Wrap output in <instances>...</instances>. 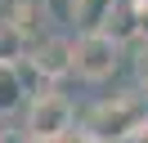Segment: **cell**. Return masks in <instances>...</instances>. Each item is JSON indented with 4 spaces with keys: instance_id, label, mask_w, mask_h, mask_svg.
Returning a JSON list of instances; mask_svg holds the SVG:
<instances>
[{
    "instance_id": "1",
    "label": "cell",
    "mask_w": 148,
    "mask_h": 143,
    "mask_svg": "<svg viewBox=\"0 0 148 143\" xmlns=\"http://www.w3.org/2000/svg\"><path fill=\"white\" fill-rule=\"evenodd\" d=\"M144 130H148V98H139V94L103 98V103L85 116V139H94V143L126 139V134H144Z\"/></svg>"
},
{
    "instance_id": "2",
    "label": "cell",
    "mask_w": 148,
    "mask_h": 143,
    "mask_svg": "<svg viewBox=\"0 0 148 143\" xmlns=\"http://www.w3.org/2000/svg\"><path fill=\"white\" fill-rule=\"evenodd\" d=\"M72 125H76V107H72L67 94L40 89V94L27 98V125H23L27 139H58L63 143L67 134H72Z\"/></svg>"
},
{
    "instance_id": "3",
    "label": "cell",
    "mask_w": 148,
    "mask_h": 143,
    "mask_svg": "<svg viewBox=\"0 0 148 143\" xmlns=\"http://www.w3.org/2000/svg\"><path fill=\"white\" fill-rule=\"evenodd\" d=\"M121 67V45L112 40L108 31H90V36H76L72 40V72L90 85H103L112 80Z\"/></svg>"
},
{
    "instance_id": "4",
    "label": "cell",
    "mask_w": 148,
    "mask_h": 143,
    "mask_svg": "<svg viewBox=\"0 0 148 143\" xmlns=\"http://www.w3.org/2000/svg\"><path fill=\"white\" fill-rule=\"evenodd\" d=\"M27 63H32V72H36L40 80H63L67 72H72V40H67V36H40V40L32 45Z\"/></svg>"
},
{
    "instance_id": "5",
    "label": "cell",
    "mask_w": 148,
    "mask_h": 143,
    "mask_svg": "<svg viewBox=\"0 0 148 143\" xmlns=\"http://www.w3.org/2000/svg\"><path fill=\"white\" fill-rule=\"evenodd\" d=\"M121 0H72V22L76 36H90V31H108L112 14H117Z\"/></svg>"
},
{
    "instance_id": "6",
    "label": "cell",
    "mask_w": 148,
    "mask_h": 143,
    "mask_svg": "<svg viewBox=\"0 0 148 143\" xmlns=\"http://www.w3.org/2000/svg\"><path fill=\"white\" fill-rule=\"evenodd\" d=\"M27 54H32V40H27V31H23V27L14 22L9 14H0V63L18 67V63H27Z\"/></svg>"
},
{
    "instance_id": "7",
    "label": "cell",
    "mask_w": 148,
    "mask_h": 143,
    "mask_svg": "<svg viewBox=\"0 0 148 143\" xmlns=\"http://www.w3.org/2000/svg\"><path fill=\"white\" fill-rule=\"evenodd\" d=\"M27 80H23V72L18 67H9V63H0V121L5 116H14L23 103H27Z\"/></svg>"
},
{
    "instance_id": "8",
    "label": "cell",
    "mask_w": 148,
    "mask_h": 143,
    "mask_svg": "<svg viewBox=\"0 0 148 143\" xmlns=\"http://www.w3.org/2000/svg\"><path fill=\"white\" fill-rule=\"evenodd\" d=\"M0 143H27V134L23 130H0Z\"/></svg>"
},
{
    "instance_id": "9",
    "label": "cell",
    "mask_w": 148,
    "mask_h": 143,
    "mask_svg": "<svg viewBox=\"0 0 148 143\" xmlns=\"http://www.w3.org/2000/svg\"><path fill=\"white\" fill-rule=\"evenodd\" d=\"M27 143H58V139H27Z\"/></svg>"
}]
</instances>
